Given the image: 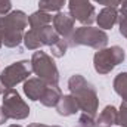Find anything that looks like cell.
Listing matches in <instances>:
<instances>
[{"mask_svg": "<svg viewBox=\"0 0 127 127\" xmlns=\"http://www.w3.org/2000/svg\"><path fill=\"white\" fill-rule=\"evenodd\" d=\"M52 19L53 18L49 12H44V10L38 9L37 12H34L28 16V25H30L31 30H40V28L49 25L52 22Z\"/></svg>", "mask_w": 127, "mask_h": 127, "instance_id": "15", "label": "cell"}, {"mask_svg": "<svg viewBox=\"0 0 127 127\" xmlns=\"http://www.w3.org/2000/svg\"><path fill=\"white\" fill-rule=\"evenodd\" d=\"M31 68H32V72L35 75H38V78H41L47 84H58L59 83L58 66L53 61V58L49 56L46 52L38 49L37 52L32 53Z\"/></svg>", "mask_w": 127, "mask_h": 127, "instance_id": "4", "label": "cell"}, {"mask_svg": "<svg viewBox=\"0 0 127 127\" xmlns=\"http://www.w3.org/2000/svg\"><path fill=\"white\" fill-rule=\"evenodd\" d=\"M68 41L65 38H59L55 44L50 46V52H52V56L55 58H64L65 53H66V49H68Z\"/></svg>", "mask_w": 127, "mask_h": 127, "instance_id": "20", "label": "cell"}, {"mask_svg": "<svg viewBox=\"0 0 127 127\" xmlns=\"http://www.w3.org/2000/svg\"><path fill=\"white\" fill-rule=\"evenodd\" d=\"M9 127H22V126H19V124H10Z\"/></svg>", "mask_w": 127, "mask_h": 127, "instance_id": "31", "label": "cell"}, {"mask_svg": "<svg viewBox=\"0 0 127 127\" xmlns=\"http://www.w3.org/2000/svg\"><path fill=\"white\" fill-rule=\"evenodd\" d=\"M121 127H127V102H123L120 106V111L117 114V123Z\"/></svg>", "mask_w": 127, "mask_h": 127, "instance_id": "22", "label": "cell"}, {"mask_svg": "<svg viewBox=\"0 0 127 127\" xmlns=\"http://www.w3.org/2000/svg\"><path fill=\"white\" fill-rule=\"evenodd\" d=\"M28 25V16L22 10H12L0 15V34L6 47H18L24 40V30Z\"/></svg>", "mask_w": 127, "mask_h": 127, "instance_id": "1", "label": "cell"}, {"mask_svg": "<svg viewBox=\"0 0 127 127\" xmlns=\"http://www.w3.org/2000/svg\"><path fill=\"white\" fill-rule=\"evenodd\" d=\"M68 7L72 19L83 25H92L96 21V10L90 0H69Z\"/></svg>", "mask_w": 127, "mask_h": 127, "instance_id": "8", "label": "cell"}, {"mask_svg": "<svg viewBox=\"0 0 127 127\" xmlns=\"http://www.w3.org/2000/svg\"><path fill=\"white\" fill-rule=\"evenodd\" d=\"M12 9V1L10 0H0V15L9 13Z\"/></svg>", "mask_w": 127, "mask_h": 127, "instance_id": "24", "label": "cell"}, {"mask_svg": "<svg viewBox=\"0 0 127 127\" xmlns=\"http://www.w3.org/2000/svg\"><path fill=\"white\" fill-rule=\"evenodd\" d=\"M3 46V38H1V34H0V47Z\"/></svg>", "mask_w": 127, "mask_h": 127, "instance_id": "30", "label": "cell"}, {"mask_svg": "<svg viewBox=\"0 0 127 127\" xmlns=\"http://www.w3.org/2000/svg\"><path fill=\"white\" fill-rule=\"evenodd\" d=\"M114 90L123 102H127V72H120L114 78Z\"/></svg>", "mask_w": 127, "mask_h": 127, "instance_id": "17", "label": "cell"}, {"mask_svg": "<svg viewBox=\"0 0 127 127\" xmlns=\"http://www.w3.org/2000/svg\"><path fill=\"white\" fill-rule=\"evenodd\" d=\"M3 109L7 118L12 120H25L30 115V106L28 103L21 97V95L12 87L6 89L3 93Z\"/></svg>", "mask_w": 127, "mask_h": 127, "instance_id": "6", "label": "cell"}, {"mask_svg": "<svg viewBox=\"0 0 127 127\" xmlns=\"http://www.w3.org/2000/svg\"><path fill=\"white\" fill-rule=\"evenodd\" d=\"M4 90H6V87H4V84L1 83V80H0V95H3V93H4Z\"/></svg>", "mask_w": 127, "mask_h": 127, "instance_id": "29", "label": "cell"}, {"mask_svg": "<svg viewBox=\"0 0 127 127\" xmlns=\"http://www.w3.org/2000/svg\"><path fill=\"white\" fill-rule=\"evenodd\" d=\"M65 4V0H40L38 7L44 12H59Z\"/></svg>", "mask_w": 127, "mask_h": 127, "instance_id": "19", "label": "cell"}, {"mask_svg": "<svg viewBox=\"0 0 127 127\" xmlns=\"http://www.w3.org/2000/svg\"><path fill=\"white\" fill-rule=\"evenodd\" d=\"M56 111L62 117H69V115H74L75 112H78L80 106H78L77 99L69 93V95H62L61 100L56 105Z\"/></svg>", "mask_w": 127, "mask_h": 127, "instance_id": "12", "label": "cell"}, {"mask_svg": "<svg viewBox=\"0 0 127 127\" xmlns=\"http://www.w3.org/2000/svg\"><path fill=\"white\" fill-rule=\"evenodd\" d=\"M77 127H81V126H77Z\"/></svg>", "mask_w": 127, "mask_h": 127, "instance_id": "32", "label": "cell"}, {"mask_svg": "<svg viewBox=\"0 0 127 127\" xmlns=\"http://www.w3.org/2000/svg\"><path fill=\"white\" fill-rule=\"evenodd\" d=\"M93 1L99 3V4H103V6H112V7H117L121 3V0H93Z\"/></svg>", "mask_w": 127, "mask_h": 127, "instance_id": "25", "label": "cell"}, {"mask_svg": "<svg viewBox=\"0 0 127 127\" xmlns=\"http://www.w3.org/2000/svg\"><path fill=\"white\" fill-rule=\"evenodd\" d=\"M120 6H121V10H126L127 12V0H121Z\"/></svg>", "mask_w": 127, "mask_h": 127, "instance_id": "28", "label": "cell"}, {"mask_svg": "<svg viewBox=\"0 0 127 127\" xmlns=\"http://www.w3.org/2000/svg\"><path fill=\"white\" fill-rule=\"evenodd\" d=\"M117 108L112 105H106L103 111L99 114V117L95 120V127H111L117 123Z\"/></svg>", "mask_w": 127, "mask_h": 127, "instance_id": "13", "label": "cell"}, {"mask_svg": "<svg viewBox=\"0 0 127 127\" xmlns=\"http://www.w3.org/2000/svg\"><path fill=\"white\" fill-rule=\"evenodd\" d=\"M52 22H53L55 31L61 35V38H65V40L68 41V38L71 37V34L75 30V28H74L75 21L72 19V16H71L69 13H65V12H58V13L53 16Z\"/></svg>", "mask_w": 127, "mask_h": 127, "instance_id": "9", "label": "cell"}, {"mask_svg": "<svg viewBox=\"0 0 127 127\" xmlns=\"http://www.w3.org/2000/svg\"><path fill=\"white\" fill-rule=\"evenodd\" d=\"M78 126L81 127H95V117L89 114H81L78 118Z\"/></svg>", "mask_w": 127, "mask_h": 127, "instance_id": "23", "label": "cell"}, {"mask_svg": "<svg viewBox=\"0 0 127 127\" xmlns=\"http://www.w3.org/2000/svg\"><path fill=\"white\" fill-rule=\"evenodd\" d=\"M47 86L49 84L46 81H43L41 78H38V77L37 78H28V80L24 81V93L31 100H40L44 95Z\"/></svg>", "mask_w": 127, "mask_h": 127, "instance_id": "10", "label": "cell"}, {"mask_svg": "<svg viewBox=\"0 0 127 127\" xmlns=\"http://www.w3.org/2000/svg\"><path fill=\"white\" fill-rule=\"evenodd\" d=\"M108 34L100 30V28H93L92 25H83L80 28H75L71 37L68 38V46L75 47V46H89L96 50H100L106 47L108 44Z\"/></svg>", "mask_w": 127, "mask_h": 127, "instance_id": "3", "label": "cell"}, {"mask_svg": "<svg viewBox=\"0 0 127 127\" xmlns=\"http://www.w3.org/2000/svg\"><path fill=\"white\" fill-rule=\"evenodd\" d=\"M117 22H118V27H120V34L127 38V12L126 10L120 9V12H118V21Z\"/></svg>", "mask_w": 127, "mask_h": 127, "instance_id": "21", "label": "cell"}, {"mask_svg": "<svg viewBox=\"0 0 127 127\" xmlns=\"http://www.w3.org/2000/svg\"><path fill=\"white\" fill-rule=\"evenodd\" d=\"M31 61H19L6 66L0 74V80L6 89H12L16 84L28 80V75H31Z\"/></svg>", "mask_w": 127, "mask_h": 127, "instance_id": "7", "label": "cell"}, {"mask_svg": "<svg viewBox=\"0 0 127 127\" xmlns=\"http://www.w3.org/2000/svg\"><path fill=\"white\" fill-rule=\"evenodd\" d=\"M35 31L38 34L40 41H41L43 46H49V47H50L52 44H55V43L61 38V35L55 31V28H53L50 24L46 25V27H43V28H40V30H35Z\"/></svg>", "mask_w": 127, "mask_h": 127, "instance_id": "16", "label": "cell"}, {"mask_svg": "<svg viewBox=\"0 0 127 127\" xmlns=\"http://www.w3.org/2000/svg\"><path fill=\"white\" fill-rule=\"evenodd\" d=\"M126 58V53L123 47L120 46H111V47H103L97 50L93 56V66L95 71L99 74H108L111 72L118 64H121Z\"/></svg>", "mask_w": 127, "mask_h": 127, "instance_id": "5", "label": "cell"}, {"mask_svg": "<svg viewBox=\"0 0 127 127\" xmlns=\"http://www.w3.org/2000/svg\"><path fill=\"white\" fill-rule=\"evenodd\" d=\"M68 89H69L71 95L77 99L80 109L84 114L95 117L97 106H99V99H97V93H96L95 87L83 75L74 74L68 80Z\"/></svg>", "mask_w": 127, "mask_h": 127, "instance_id": "2", "label": "cell"}, {"mask_svg": "<svg viewBox=\"0 0 127 127\" xmlns=\"http://www.w3.org/2000/svg\"><path fill=\"white\" fill-rule=\"evenodd\" d=\"M24 44H25V47L28 49V50H38L43 44H41V41H40V37H38V34L35 30H28V31L24 34Z\"/></svg>", "mask_w": 127, "mask_h": 127, "instance_id": "18", "label": "cell"}, {"mask_svg": "<svg viewBox=\"0 0 127 127\" xmlns=\"http://www.w3.org/2000/svg\"><path fill=\"white\" fill-rule=\"evenodd\" d=\"M118 21V10L112 6H105L99 15H96V22L100 30H111Z\"/></svg>", "mask_w": 127, "mask_h": 127, "instance_id": "11", "label": "cell"}, {"mask_svg": "<svg viewBox=\"0 0 127 127\" xmlns=\"http://www.w3.org/2000/svg\"><path fill=\"white\" fill-rule=\"evenodd\" d=\"M28 127H59V126H46V124H40V123H32Z\"/></svg>", "mask_w": 127, "mask_h": 127, "instance_id": "27", "label": "cell"}, {"mask_svg": "<svg viewBox=\"0 0 127 127\" xmlns=\"http://www.w3.org/2000/svg\"><path fill=\"white\" fill-rule=\"evenodd\" d=\"M61 97H62V92L58 87V84H49L46 92H44V95H43V97L40 99V103L47 106V108H52V106L58 105Z\"/></svg>", "mask_w": 127, "mask_h": 127, "instance_id": "14", "label": "cell"}, {"mask_svg": "<svg viewBox=\"0 0 127 127\" xmlns=\"http://www.w3.org/2000/svg\"><path fill=\"white\" fill-rule=\"evenodd\" d=\"M7 120H9V118H7V115L4 114V109H3V106H0V126H1V124H4Z\"/></svg>", "mask_w": 127, "mask_h": 127, "instance_id": "26", "label": "cell"}]
</instances>
